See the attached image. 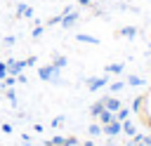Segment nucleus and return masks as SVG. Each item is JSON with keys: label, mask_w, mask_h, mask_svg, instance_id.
Returning <instances> with one entry per match:
<instances>
[{"label": "nucleus", "mask_w": 151, "mask_h": 146, "mask_svg": "<svg viewBox=\"0 0 151 146\" xmlns=\"http://www.w3.org/2000/svg\"><path fill=\"white\" fill-rule=\"evenodd\" d=\"M57 73H59V68H57L54 64H45V66H40V68H38L40 80H59V78H57Z\"/></svg>", "instance_id": "f257e3e1"}, {"label": "nucleus", "mask_w": 151, "mask_h": 146, "mask_svg": "<svg viewBox=\"0 0 151 146\" xmlns=\"http://www.w3.org/2000/svg\"><path fill=\"white\" fill-rule=\"evenodd\" d=\"M80 19V14L78 12H73L71 7H66L64 12H61V26L64 28H71V26H76V21Z\"/></svg>", "instance_id": "f03ea898"}, {"label": "nucleus", "mask_w": 151, "mask_h": 146, "mask_svg": "<svg viewBox=\"0 0 151 146\" xmlns=\"http://www.w3.org/2000/svg\"><path fill=\"white\" fill-rule=\"evenodd\" d=\"M101 132H104L106 137H118V134L123 132V122L113 118L111 122H106V125H101Z\"/></svg>", "instance_id": "7ed1b4c3"}, {"label": "nucleus", "mask_w": 151, "mask_h": 146, "mask_svg": "<svg viewBox=\"0 0 151 146\" xmlns=\"http://www.w3.org/2000/svg\"><path fill=\"white\" fill-rule=\"evenodd\" d=\"M106 75H97V78H87L85 80V85H87V89L90 92H97V89H101V87H106Z\"/></svg>", "instance_id": "20e7f679"}, {"label": "nucleus", "mask_w": 151, "mask_h": 146, "mask_svg": "<svg viewBox=\"0 0 151 146\" xmlns=\"http://www.w3.org/2000/svg\"><path fill=\"white\" fill-rule=\"evenodd\" d=\"M47 146H76L78 144V139L76 137H54V139H50V141H45Z\"/></svg>", "instance_id": "39448f33"}, {"label": "nucleus", "mask_w": 151, "mask_h": 146, "mask_svg": "<svg viewBox=\"0 0 151 146\" xmlns=\"http://www.w3.org/2000/svg\"><path fill=\"white\" fill-rule=\"evenodd\" d=\"M5 64H7V73H9V75H19V73L26 68L24 59H21V61H17V59H7Z\"/></svg>", "instance_id": "423d86ee"}, {"label": "nucleus", "mask_w": 151, "mask_h": 146, "mask_svg": "<svg viewBox=\"0 0 151 146\" xmlns=\"http://www.w3.org/2000/svg\"><path fill=\"white\" fill-rule=\"evenodd\" d=\"M104 108H109V111H120L123 108V101L120 99H116V97H104Z\"/></svg>", "instance_id": "0eeeda50"}, {"label": "nucleus", "mask_w": 151, "mask_h": 146, "mask_svg": "<svg viewBox=\"0 0 151 146\" xmlns=\"http://www.w3.org/2000/svg\"><path fill=\"white\" fill-rule=\"evenodd\" d=\"M76 40H78V42H90V45H99V38H94V35H87V33H78V35H76Z\"/></svg>", "instance_id": "6e6552de"}, {"label": "nucleus", "mask_w": 151, "mask_h": 146, "mask_svg": "<svg viewBox=\"0 0 151 146\" xmlns=\"http://www.w3.org/2000/svg\"><path fill=\"white\" fill-rule=\"evenodd\" d=\"M123 132H125L127 137H134V134H137V125H134L132 120H123Z\"/></svg>", "instance_id": "1a4fd4ad"}, {"label": "nucleus", "mask_w": 151, "mask_h": 146, "mask_svg": "<svg viewBox=\"0 0 151 146\" xmlns=\"http://www.w3.org/2000/svg\"><path fill=\"white\" fill-rule=\"evenodd\" d=\"M17 16H28V19H31V16H33V7H31V5H19V7H17Z\"/></svg>", "instance_id": "9d476101"}, {"label": "nucleus", "mask_w": 151, "mask_h": 146, "mask_svg": "<svg viewBox=\"0 0 151 146\" xmlns=\"http://www.w3.org/2000/svg\"><path fill=\"white\" fill-rule=\"evenodd\" d=\"M116 35H123V38H134V35H137V28H134V26H123Z\"/></svg>", "instance_id": "9b49d317"}, {"label": "nucleus", "mask_w": 151, "mask_h": 146, "mask_svg": "<svg viewBox=\"0 0 151 146\" xmlns=\"http://www.w3.org/2000/svg\"><path fill=\"white\" fill-rule=\"evenodd\" d=\"M97 118H99V125H106V122H111V120H113V111L104 108V111H101V113H99Z\"/></svg>", "instance_id": "f8f14e48"}, {"label": "nucleus", "mask_w": 151, "mask_h": 146, "mask_svg": "<svg viewBox=\"0 0 151 146\" xmlns=\"http://www.w3.org/2000/svg\"><path fill=\"white\" fill-rule=\"evenodd\" d=\"M52 64H54V66L61 71V68L66 66V57H61V54H54V57H52Z\"/></svg>", "instance_id": "ddd939ff"}, {"label": "nucleus", "mask_w": 151, "mask_h": 146, "mask_svg": "<svg viewBox=\"0 0 151 146\" xmlns=\"http://www.w3.org/2000/svg\"><path fill=\"white\" fill-rule=\"evenodd\" d=\"M123 68H125L123 64H109V66H104L106 73H123Z\"/></svg>", "instance_id": "4468645a"}, {"label": "nucleus", "mask_w": 151, "mask_h": 146, "mask_svg": "<svg viewBox=\"0 0 151 146\" xmlns=\"http://www.w3.org/2000/svg\"><path fill=\"white\" fill-rule=\"evenodd\" d=\"M101 111H104V99L94 101V104H92V108H90V113H92V115H99Z\"/></svg>", "instance_id": "2eb2a0df"}, {"label": "nucleus", "mask_w": 151, "mask_h": 146, "mask_svg": "<svg viewBox=\"0 0 151 146\" xmlns=\"http://www.w3.org/2000/svg\"><path fill=\"white\" fill-rule=\"evenodd\" d=\"M127 118H130V111H127V108L116 111V120H120V122H123V120H127Z\"/></svg>", "instance_id": "dca6fc26"}, {"label": "nucleus", "mask_w": 151, "mask_h": 146, "mask_svg": "<svg viewBox=\"0 0 151 146\" xmlns=\"http://www.w3.org/2000/svg\"><path fill=\"white\" fill-rule=\"evenodd\" d=\"M127 85H144V80H142L139 75H130V78H127Z\"/></svg>", "instance_id": "f3484780"}, {"label": "nucleus", "mask_w": 151, "mask_h": 146, "mask_svg": "<svg viewBox=\"0 0 151 146\" xmlns=\"http://www.w3.org/2000/svg\"><path fill=\"white\" fill-rule=\"evenodd\" d=\"M57 24H61V14H57V16H50V19H47V26H57Z\"/></svg>", "instance_id": "a211bd4d"}, {"label": "nucleus", "mask_w": 151, "mask_h": 146, "mask_svg": "<svg viewBox=\"0 0 151 146\" xmlns=\"http://www.w3.org/2000/svg\"><path fill=\"white\" fill-rule=\"evenodd\" d=\"M123 87H125V82H123V80H118V82H113V85H111V92H120Z\"/></svg>", "instance_id": "6ab92c4d"}, {"label": "nucleus", "mask_w": 151, "mask_h": 146, "mask_svg": "<svg viewBox=\"0 0 151 146\" xmlns=\"http://www.w3.org/2000/svg\"><path fill=\"white\" fill-rule=\"evenodd\" d=\"M61 122H64V115H57V118L52 120V125H50V127H61Z\"/></svg>", "instance_id": "aec40b11"}, {"label": "nucleus", "mask_w": 151, "mask_h": 146, "mask_svg": "<svg viewBox=\"0 0 151 146\" xmlns=\"http://www.w3.org/2000/svg\"><path fill=\"white\" fill-rule=\"evenodd\" d=\"M42 31H45V28H42V26H35V28H33V33H31V35H33V38H40V35H42Z\"/></svg>", "instance_id": "412c9836"}, {"label": "nucleus", "mask_w": 151, "mask_h": 146, "mask_svg": "<svg viewBox=\"0 0 151 146\" xmlns=\"http://www.w3.org/2000/svg\"><path fill=\"white\" fill-rule=\"evenodd\" d=\"M24 64H26V68H28V66H35L38 59H35V57H28V59H24Z\"/></svg>", "instance_id": "4be33fe9"}, {"label": "nucleus", "mask_w": 151, "mask_h": 146, "mask_svg": "<svg viewBox=\"0 0 151 146\" xmlns=\"http://www.w3.org/2000/svg\"><path fill=\"white\" fill-rule=\"evenodd\" d=\"M99 132H101V127H99L97 122H94V125H90V134H92V137H94V134H99Z\"/></svg>", "instance_id": "5701e85b"}, {"label": "nucleus", "mask_w": 151, "mask_h": 146, "mask_svg": "<svg viewBox=\"0 0 151 146\" xmlns=\"http://www.w3.org/2000/svg\"><path fill=\"white\" fill-rule=\"evenodd\" d=\"M5 75H7V64H5V61H0V80H2Z\"/></svg>", "instance_id": "b1692460"}, {"label": "nucleus", "mask_w": 151, "mask_h": 146, "mask_svg": "<svg viewBox=\"0 0 151 146\" xmlns=\"http://www.w3.org/2000/svg\"><path fill=\"white\" fill-rule=\"evenodd\" d=\"M78 5H85L87 7V5H92V0H78Z\"/></svg>", "instance_id": "393cba45"}, {"label": "nucleus", "mask_w": 151, "mask_h": 146, "mask_svg": "<svg viewBox=\"0 0 151 146\" xmlns=\"http://www.w3.org/2000/svg\"><path fill=\"white\" fill-rule=\"evenodd\" d=\"M83 146H94V141H85V144H83Z\"/></svg>", "instance_id": "a878e982"}, {"label": "nucleus", "mask_w": 151, "mask_h": 146, "mask_svg": "<svg viewBox=\"0 0 151 146\" xmlns=\"http://www.w3.org/2000/svg\"><path fill=\"white\" fill-rule=\"evenodd\" d=\"M149 57H151V49H149Z\"/></svg>", "instance_id": "bb28decb"}]
</instances>
